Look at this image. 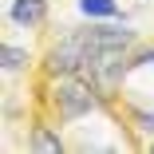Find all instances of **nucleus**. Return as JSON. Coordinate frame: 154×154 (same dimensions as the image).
Returning a JSON list of instances; mask_svg holds the SVG:
<instances>
[{
    "instance_id": "f257e3e1",
    "label": "nucleus",
    "mask_w": 154,
    "mask_h": 154,
    "mask_svg": "<svg viewBox=\"0 0 154 154\" xmlns=\"http://www.w3.org/2000/svg\"><path fill=\"white\" fill-rule=\"evenodd\" d=\"M83 71L91 75V83H95L99 91H111L122 75V48H99V51H91L87 55V63Z\"/></svg>"
},
{
    "instance_id": "f03ea898",
    "label": "nucleus",
    "mask_w": 154,
    "mask_h": 154,
    "mask_svg": "<svg viewBox=\"0 0 154 154\" xmlns=\"http://www.w3.org/2000/svg\"><path fill=\"white\" fill-rule=\"evenodd\" d=\"M87 55H91V44H87V32L79 36H67L63 44H59L51 51V71H79L87 63Z\"/></svg>"
},
{
    "instance_id": "7ed1b4c3",
    "label": "nucleus",
    "mask_w": 154,
    "mask_h": 154,
    "mask_svg": "<svg viewBox=\"0 0 154 154\" xmlns=\"http://www.w3.org/2000/svg\"><path fill=\"white\" fill-rule=\"evenodd\" d=\"M55 103H59V115L75 119V115L91 111V87H83V83H63L59 95H55Z\"/></svg>"
},
{
    "instance_id": "20e7f679",
    "label": "nucleus",
    "mask_w": 154,
    "mask_h": 154,
    "mask_svg": "<svg viewBox=\"0 0 154 154\" xmlns=\"http://www.w3.org/2000/svg\"><path fill=\"white\" fill-rule=\"evenodd\" d=\"M44 12H48L44 0H16V4H12V20L16 24H40Z\"/></svg>"
},
{
    "instance_id": "39448f33",
    "label": "nucleus",
    "mask_w": 154,
    "mask_h": 154,
    "mask_svg": "<svg viewBox=\"0 0 154 154\" xmlns=\"http://www.w3.org/2000/svg\"><path fill=\"white\" fill-rule=\"evenodd\" d=\"M79 8H83V16H115L119 12L115 0H79Z\"/></svg>"
},
{
    "instance_id": "423d86ee",
    "label": "nucleus",
    "mask_w": 154,
    "mask_h": 154,
    "mask_svg": "<svg viewBox=\"0 0 154 154\" xmlns=\"http://www.w3.org/2000/svg\"><path fill=\"white\" fill-rule=\"evenodd\" d=\"M24 59H28V55H24L20 48H4V67H24Z\"/></svg>"
},
{
    "instance_id": "0eeeda50",
    "label": "nucleus",
    "mask_w": 154,
    "mask_h": 154,
    "mask_svg": "<svg viewBox=\"0 0 154 154\" xmlns=\"http://www.w3.org/2000/svg\"><path fill=\"white\" fill-rule=\"evenodd\" d=\"M36 146H40V150H59V138H51L48 131H40V134H36Z\"/></svg>"
}]
</instances>
